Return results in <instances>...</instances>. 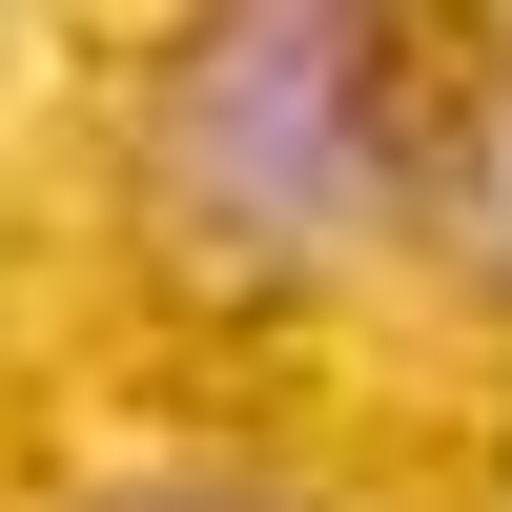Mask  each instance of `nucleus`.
Returning <instances> with one entry per match:
<instances>
[{
  "label": "nucleus",
  "mask_w": 512,
  "mask_h": 512,
  "mask_svg": "<svg viewBox=\"0 0 512 512\" xmlns=\"http://www.w3.org/2000/svg\"><path fill=\"white\" fill-rule=\"evenodd\" d=\"M410 185V0H185L144 62V246L185 287H308Z\"/></svg>",
  "instance_id": "f257e3e1"
},
{
  "label": "nucleus",
  "mask_w": 512,
  "mask_h": 512,
  "mask_svg": "<svg viewBox=\"0 0 512 512\" xmlns=\"http://www.w3.org/2000/svg\"><path fill=\"white\" fill-rule=\"evenodd\" d=\"M82 512H328V492H287V472H144V492H82Z\"/></svg>",
  "instance_id": "f03ea898"
}]
</instances>
